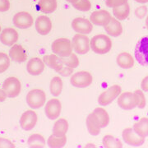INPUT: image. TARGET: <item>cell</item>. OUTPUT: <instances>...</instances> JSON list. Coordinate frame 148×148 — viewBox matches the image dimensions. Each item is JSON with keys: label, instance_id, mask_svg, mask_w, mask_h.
Returning <instances> with one entry per match:
<instances>
[{"label": "cell", "instance_id": "1", "mask_svg": "<svg viewBox=\"0 0 148 148\" xmlns=\"http://www.w3.org/2000/svg\"><path fill=\"white\" fill-rule=\"evenodd\" d=\"M43 61L45 64L48 65L50 69H53L63 77H69L73 73V69L64 65L62 63L60 57L54 53L45 55L43 57Z\"/></svg>", "mask_w": 148, "mask_h": 148}, {"label": "cell", "instance_id": "2", "mask_svg": "<svg viewBox=\"0 0 148 148\" xmlns=\"http://www.w3.org/2000/svg\"><path fill=\"white\" fill-rule=\"evenodd\" d=\"M90 49L98 54H106L112 48V41L107 35L99 34L90 40Z\"/></svg>", "mask_w": 148, "mask_h": 148}, {"label": "cell", "instance_id": "3", "mask_svg": "<svg viewBox=\"0 0 148 148\" xmlns=\"http://www.w3.org/2000/svg\"><path fill=\"white\" fill-rule=\"evenodd\" d=\"M134 56L138 64L148 67V36L143 37L136 45Z\"/></svg>", "mask_w": 148, "mask_h": 148}, {"label": "cell", "instance_id": "4", "mask_svg": "<svg viewBox=\"0 0 148 148\" xmlns=\"http://www.w3.org/2000/svg\"><path fill=\"white\" fill-rule=\"evenodd\" d=\"M52 51L59 57H68L73 53V46L70 40L67 38H59L55 40L51 45Z\"/></svg>", "mask_w": 148, "mask_h": 148}, {"label": "cell", "instance_id": "5", "mask_svg": "<svg viewBox=\"0 0 148 148\" xmlns=\"http://www.w3.org/2000/svg\"><path fill=\"white\" fill-rule=\"evenodd\" d=\"M46 101V95L45 91L40 89H33L27 95V103L33 110L42 107Z\"/></svg>", "mask_w": 148, "mask_h": 148}, {"label": "cell", "instance_id": "6", "mask_svg": "<svg viewBox=\"0 0 148 148\" xmlns=\"http://www.w3.org/2000/svg\"><path fill=\"white\" fill-rule=\"evenodd\" d=\"M121 86L119 85H114L103 91L98 97V103L102 106H109L119 95L121 94Z\"/></svg>", "mask_w": 148, "mask_h": 148}, {"label": "cell", "instance_id": "7", "mask_svg": "<svg viewBox=\"0 0 148 148\" xmlns=\"http://www.w3.org/2000/svg\"><path fill=\"white\" fill-rule=\"evenodd\" d=\"M72 46L77 53L86 54L90 50V39L86 35L77 34L73 38Z\"/></svg>", "mask_w": 148, "mask_h": 148}, {"label": "cell", "instance_id": "8", "mask_svg": "<svg viewBox=\"0 0 148 148\" xmlns=\"http://www.w3.org/2000/svg\"><path fill=\"white\" fill-rule=\"evenodd\" d=\"M3 90L9 98H15L18 96L21 90V83L19 80L14 77H8L3 82Z\"/></svg>", "mask_w": 148, "mask_h": 148}, {"label": "cell", "instance_id": "9", "mask_svg": "<svg viewBox=\"0 0 148 148\" xmlns=\"http://www.w3.org/2000/svg\"><path fill=\"white\" fill-rule=\"evenodd\" d=\"M93 81V77L89 72L80 71L72 75L70 78V82L75 87L85 88L89 86Z\"/></svg>", "mask_w": 148, "mask_h": 148}, {"label": "cell", "instance_id": "10", "mask_svg": "<svg viewBox=\"0 0 148 148\" xmlns=\"http://www.w3.org/2000/svg\"><path fill=\"white\" fill-rule=\"evenodd\" d=\"M72 28L78 34L88 35L93 30V24L84 17H77L72 21Z\"/></svg>", "mask_w": 148, "mask_h": 148}, {"label": "cell", "instance_id": "11", "mask_svg": "<svg viewBox=\"0 0 148 148\" xmlns=\"http://www.w3.org/2000/svg\"><path fill=\"white\" fill-rule=\"evenodd\" d=\"M62 110V104L58 99L53 98L48 101L45 107V115L48 119L54 120L58 119Z\"/></svg>", "mask_w": 148, "mask_h": 148}, {"label": "cell", "instance_id": "12", "mask_svg": "<svg viewBox=\"0 0 148 148\" xmlns=\"http://www.w3.org/2000/svg\"><path fill=\"white\" fill-rule=\"evenodd\" d=\"M122 137H123V141L131 147H140L143 145V143L145 142V138L138 135L134 132L132 127L125 128L123 131Z\"/></svg>", "mask_w": 148, "mask_h": 148}, {"label": "cell", "instance_id": "13", "mask_svg": "<svg viewBox=\"0 0 148 148\" xmlns=\"http://www.w3.org/2000/svg\"><path fill=\"white\" fill-rule=\"evenodd\" d=\"M12 22L14 26L20 29H27L30 28L33 25V17L27 12H19L16 13L13 18Z\"/></svg>", "mask_w": 148, "mask_h": 148}, {"label": "cell", "instance_id": "14", "mask_svg": "<svg viewBox=\"0 0 148 148\" xmlns=\"http://www.w3.org/2000/svg\"><path fill=\"white\" fill-rule=\"evenodd\" d=\"M118 105L120 108L126 110H133L137 107V101L134 93L127 91L120 94L118 98Z\"/></svg>", "mask_w": 148, "mask_h": 148}, {"label": "cell", "instance_id": "15", "mask_svg": "<svg viewBox=\"0 0 148 148\" xmlns=\"http://www.w3.org/2000/svg\"><path fill=\"white\" fill-rule=\"evenodd\" d=\"M38 116L37 114L33 110H27L21 114L20 119V125L22 129L30 131L36 125Z\"/></svg>", "mask_w": 148, "mask_h": 148}, {"label": "cell", "instance_id": "16", "mask_svg": "<svg viewBox=\"0 0 148 148\" xmlns=\"http://www.w3.org/2000/svg\"><path fill=\"white\" fill-rule=\"evenodd\" d=\"M110 13L106 10H96L90 16V21L92 24L100 27H106L111 20Z\"/></svg>", "mask_w": 148, "mask_h": 148}, {"label": "cell", "instance_id": "17", "mask_svg": "<svg viewBox=\"0 0 148 148\" xmlns=\"http://www.w3.org/2000/svg\"><path fill=\"white\" fill-rule=\"evenodd\" d=\"M18 40V33L14 28L8 27L0 33V41L7 46H12Z\"/></svg>", "mask_w": 148, "mask_h": 148}, {"label": "cell", "instance_id": "18", "mask_svg": "<svg viewBox=\"0 0 148 148\" xmlns=\"http://www.w3.org/2000/svg\"><path fill=\"white\" fill-rule=\"evenodd\" d=\"M52 29L51 20L47 16H40L36 20V30L41 36H46Z\"/></svg>", "mask_w": 148, "mask_h": 148}, {"label": "cell", "instance_id": "19", "mask_svg": "<svg viewBox=\"0 0 148 148\" xmlns=\"http://www.w3.org/2000/svg\"><path fill=\"white\" fill-rule=\"evenodd\" d=\"M27 70L32 76L40 75L45 70V63L40 58H31L27 63Z\"/></svg>", "mask_w": 148, "mask_h": 148}, {"label": "cell", "instance_id": "20", "mask_svg": "<svg viewBox=\"0 0 148 148\" xmlns=\"http://www.w3.org/2000/svg\"><path fill=\"white\" fill-rule=\"evenodd\" d=\"M9 58L16 63H23L27 59V53L21 45H13L9 50Z\"/></svg>", "mask_w": 148, "mask_h": 148}, {"label": "cell", "instance_id": "21", "mask_svg": "<svg viewBox=\"0 0 148 148\" xmlns=\"http://www.w3.org/2000/svg\"><path fill=\"white\" fill-rule=\"evenodd\" d=\"M86 127L88 129V132L92 136H97L101 132V127L100 125V123L98 121L97 118L93 112H91L90 114L86 118Z\"/></svg>", "mask_w": 148, "mask_h": 148}, {"label": "cell", "instance_id": "22", "mask_svg": "<svg viewBox=\"0 0 148 148\" xmlns=\"http://www.w3.org/2000/svg\"><path fill=\"white\" fill-rule=\"evenodd\" d=\"M104 27H105V30L107 32V34L111 36L118 37L123 33L122 24L115 17H111L110 22Z\"/></svg>", "mask_w": 148, "mask_h": 148}, {"label": "cell", "instance_id": "23", "mask_svg": "<svg viewBox=\"0 0 148 148\" xmlns=\"http://www.w3.org/2000/svg\"><path fill=\"white\" fill-rule=\"evenodd\" d=\"M117 64L122 69H131L134 65V59L133 57L129 53L127 52H122L116 58Z\"/></svg>", "mask_w": 148, "mask_h": 148}, {"label": "cell", "instance_id": "24", "mask_svg": "<svg viewBox=\"0 0 148 148\" xmlns=\"http://www.w3.org/2000/svg\"><path fill=\"white\" fill-rule=\"evenodd\" d=\"M133 130L138 135L146 138L148 136V118L143 117L133 125Z\"/></svg>", "mask_w": 148, "mask_h": 148}, {"label": "cell", "instance_id": "25", "mask_svg": "<svg viewBox=\"0 0 148 148\" xmlns=\"http://www.w3.org/2000/svg\"><path fill=\"white\" fill-rule=\"evenodd\" d=\"M69 130V122L65 119H58L54 123L53 127V134L55 136H64Z\"/></svg>", "mask_w": 148, "mask_h": 148}, {"label": "cell", "instance_id": "26", "mask_svg": "<svg viewBox=\"0 0 148 148\" xmlns=\"http://www.w3.org/2000/svg\"><path fill=\"white\" fill-rule=\"evenodd\" d=\"M93 113L97 118L98 121L100 123L101 128L107 127L110 123V115L107 113V111L101 108V107H97L93 110Z\"/></svg>", "mask_w": 148, "mask_h": 148}, {"label": "cell", "instance_id": "27", "mask_svg": "<svg viewBox=\"0 0 148 148\" xmlns=\"http://www.w3.org/2000/svg\"><path fill=\"white\" fill-rule=\"evenodd\" d=\"M113 14L114 17L119 21H123L127 19L129 14H130V7L128 3L124 5L116 7L113 8Z\"/></svg>", "mask_w": 148, "mask_h": 148}, {"label": "cell", "instance_id": "28", "mask_svg": "<svg viewBox=\"0 0 148 148\" xmlns=\"http://www.w3.org/2000/svg\"><path fill=\"white\" fill-rule=\"evenodd\" d=\"M56 0H40L38 2V7L40 11L44 13H52L57 9Z\"/></svg>", "mask_w": 148, "mask_h": 148}, {"label": "cell", "instance_id": "29", "mask_svg": "<svg viewBox=\"0 0 148 148\" xmlns=\"http://www.w3.org/2000/svg\"><path fill=\"white\" fill-rule=\"evenodd\" d=\"M27 144L30 147L32 148H42L45 146V140L41 134L36 133L31 135L28 140Z\"/></svg>", "mask_w": 148, "mask_h": 148}, {"label": "cell", "instance_id": "30", "mask_svg": "<svg viewBox=\"0 0 148 148\" xmlns=\"http://www.w3.org/2000/svg\"><path fill=\"white\" fill-rule=\"evenodd\" d=\"M67 143V137L64 136H55L52 134L48 138V146L51 148L64 147Z\"/></svg>", "mask_w": 148, "mask_h": 148}, {"label": "cell", "instance_id": "31", "mask_svg": "<svg viewBox=\"0 0 148 148\" xmlns=\"http://www.w3.org/2000/svg\"><path fill=\"white\" fill-rule=\"evenodd\" d=\"M50 92L53 96H58L63 90V81L59 77H54L52 78L49 86Z\"/></svg>", "mask_w": 148, "mask_h": 148}, {"label": "cell", "instance_id": "32", "mask_svg": "<svg viewBox=\"0 0 148 148\" xmlns=\"http://www.w3.org/2000/svg\"><path fill=\"white\" fill-rule=\"evenodd\" d=\"M103 146L106 148H121L123 144L119 138H115L112 135H106L103 138Z\"/></svg>", "mask_w": 148, "mask_h": 148}, {"label": "cell", "instance_id": "33", "mask_svg": "<svg viewBox=\"0 0 148 148\" xmlns=\"http://www.w3.org/2000/svg\"><path fill=\"white\" fill-rule=\"evenodd\" d=\"M60 59L64 65H66L70 69H76L79 65V59L77 58V56L73 53H71L68 57H64V58L60 57Z\"/></svg>", "mask_w": 148, "mask_h": 148}, {"label": "cell", "instance_id": "34", "mask_svg": "<svg viewBox=\"0 0 148 148\" xmlns=\"http://www.w3.org/2000/svg\"><path fill=\"white\" fill-rule=\"evenodd\" d=\"M10 66V58L5 53L0 52V73H4Z\"/></svg>", "mask_w": 148, "mask_h": 148}, {"label": "cell", "instance_id": "35", "mask_svg": "<svg viewBox=\"0 0 148 148\" xmlns=\"http://www.w3.org/2000/svg\"><path fill=\"white\" fill-rule=\"evenodd\" d=\"M74 8L82 12H87L91 8V3L89 0H79L76 3L73 4Z\"/></svg>", "mask_w": 148, "mask_h": 148}, {"label": "cell", "instance_id": "36", "mask_svg": "<svg viewBox=\"0 0 148 148\" xmlns=\"http://www.w3.org/2000/svg\"><path fill=\"white\" fill-rule=\"evenodd\" d=\"M134 95L136 97V101H137V107L139 109H143L145 108L147 101H146V98L145 95L143 94V92L140 90H136L134 92Z\"/></svg>", "mask_w": 148, "mask_h": 148}, {"label": "cell", "instance_id": "37", "mask_svg": "<svg viewBox=\"0 0 148 148\" xmlns=\"http://www.w3.org/2000/svg\"><path fill=\"white\" fill-rule=\"evenodd\" d=\"M127 3V0H106V5L109 8H116Z\"/></svg>", "mask_w": 148, "mask_h": 148}, {"label": "cell", "instance_id": "38", "mask_svg": "<svg viewBox=\"0 0 148 148\" xmlns=\"http://www.w3.org/2000/svg\"><path fill=\"white\" fill-rule=\"evenodd\" d=\"M147 13V8L146 6H141L136 8L135 10V15L138 18L143 19L144 16Z\"/></svg>", "mask_w": 148, "mask_h": 148}, {"label": "cell", "instance_id": "39", "mask_svg": "<svg viewBox=\"0 0 148 148\" xmlns=\"http://www.w3.org/2000/svg\"><path fill=\"white\" fill-rule=\"evenodd\" d=\"M14 148L15 145L9 141L8 139L4 138H0V148Z\"/></svg>", "mask_w": 148, "mask_h": 148}, {"label": "cell", "instance_id": "40", "mask_svg": "<svg viewBox=\"0 0 148 148\" xmlns=\"http://www.w3.org/2000/svg\"><path fill=\"white\" fill-rule=\"evenodd\" d=\"M10 8L9 0H0V12H7Z\"/></svg>", "mask_w": 148, "mask_h": 148}, {"label": "cell", "instance_id": "41", "mask_svg": "<svg viewBox=\"0 0 148 148\" xmlns=\"http://www.w3.org/2000/svg\"><path fill=\"white\" fill-rule=\"evenodd\" d=\"M141 88L143 91H146L148 92V76L145 77L142 81V83H141Z\"/></svg>", "mask_w": 148, "mask_h": 148}, {"label": "cell", "instance_id": "42", "mask_svg": "<svg viewBox=\"0 0 148 148\" xmlns=\"http://www.w3.org/2000/svg\"><path fill=\"white\" fill-rule=\"evenodd\" d=\"M7 97L8 96H7L6 93L4 92V90L0 89V102H3L6 100Z\"/></svg>", "mask_w": 148, "mask_h": 148}, {"label": "cell", "instance_id": "43", "mask_svg": "<svg viewBox=\"0 0 148 148\" xmlns=\"http://www.w3.org/2000/svg\"><path fill=\"white\" fill-rule=\"evenodd\" d=\"M138 3H148V0H135Z\"/></svg>", "mask_w": 148, "mask_h": 148}, {"label": "cell", "instance_id": "44", "mask_svg": "<svg viewBox=\"0 0 148 148\" xmlns=\"http://www.w3.org/2000/svg\"><path fill=\"white\" fill-rule=\"evenodd\" d=\"M68 2H69L70 3H72V4H74V3H76L77 2H78L79 0H67Z\"/></svg>", "mask_w": 148, "mask_h": 148}, {"label": "cell", "instance_id": "45", "mask_svg": "<svg viewBox=\"0 0 148 148\" xmlns=\"http://www.w3.org/2000/svg\"><path fill=\"white\" fill-rule=\"evenodd\" d=\"M145 24H146V27H147V29L148 30V16H147V18H146V21H145Z\"/></svg>", "mask_w": 148, "mask_h": 148}, {"label": "cell", "instance_id": "46", "mask_svg": "<svg viewBox=\"0 0 148 148\" xmlns=\"http://www.w3.org/2000/svg\"><path fill=\"white\" fill-rule=\"evenodd\" d=\"M0 32H1V27H0Z\"/></svg>", "mask_w": 148, "mask_h": 148}]
</instances>
